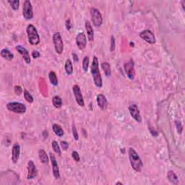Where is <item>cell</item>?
<instances>
[{"instance_id":"e0dca14e","label":"cell","mask_w":185,"mask_h":185,"mask_svg":"<svg viewBox=\"0 0 185 185\" xmlns=\"http://www.w3.org/2000/svg\"><path fill=\"white\" fill-rule=\"evenodd\" d=\"M96 101H97L98 106L101 110H105L106 109L107 106H108V102L107 99L104 94H98L96 97Z\"/></svg>"},{"instance_id":"ba28073f","label":"cell","mask_w":185,"mask_h":185,"mask_svg":"<svg viewBox=\"0 0 185 185\" xmlns=\"http://www.w3.org/2000/svg\"><path fill=\"white\" fill-rule=\"evenodd\" d=\"M124 69L128 78L133 80L135 77V70H134V62L133 60H130L129 62L125 63L124 65Z\"/></svg>"},{"instance_id":"1f68e13d","label":"cell","mask_w":185,"mask_h":185,"mask_svg":"<svg viewBox=\"0 0 185 185\" xmlns=\"http://www.w3.org/2000/svg\"><path fill=\"white\" fill-rule=\"evenodd\" d=\"M72 157L75 162H80V157L79 153L77 151H73L72 153Z\"/></svg>"},{"instance_id":"603a6c76","label":"cell","mask_w":185,"mask_h":185,"mask_svg":"<svg viewBox=\"0 0 185 185\" xmlns=\"http://www.w3.org/2000/svg\"><path fill=\"white\" fill-rule=\"evenodd\" d=\"M64 69H65V72H66V73H67V75H71L73 73L72 63V61L69 60V59H67V60H66V62H65Z\"/></svg>"},{"instance_id":"8992f818","label":"cell","mask_w":185,"mask_h":185,"mask_svg":"<svg viewBox=\"0 0 185 185\" xmlns=\"http://www.w3.org/2000/svg\"><path fill=\"white\" fill-rule=\"evenodd\" d=\"M90 18L94 26L100 27L103 24L102 14L99 10L95 7H91L90 10Z\"/></svg>"},{"instance_id":"52a82bcc","label":"cell","mask_w":185,"mask_h":185,"mask_svg":"<svg viewBox=\"0 0 185 185\" xmlns=\"http://www.w3.org/2000/svg\"><path fill=\"white\" fill-rule=\"evenodd\" d=\"M23 15L27 20H32L33 18V12L32 4L29 0H26L23 2Z\"/></svg>"},{"instance_id":"484cf974","label":"cell","mask_w":185,"mask_h":185,"mask_svg":"<svg viewBox=\"0 0 185 185\" xmlns=\"http://www.w3.org/2000/svg\"><path fill=\"white\" fill-rule=\"evenodd\" d=\"M49 79L50 83L52 85L54 86H56L58 85V78H57V75H56V72H54V71H50L49 73Z\"/></svg>"},{"instance_id":"4dcf8cb0","label":"cell","mask_w":185,"mask_h":185,"mask_svg":"<svg viewBox=\"0 0 185 185\" xmlns=\"http://www.w3.org/2000/svg\"><path fill=\"white\" fill-rule=\"evenodd\" d=\"M72 134H73V138H74L75 140H79V134L77 133V128L75 127V124L72 125Z\"/></svg>"},{"instance_id":"ab89813d","label":"cell","mask_w":185,"mask_h":185,"mask_svg":"<svg viewBox=\"0 0 185 185\" xmlns=\"http://www.w3.org/2000/svg\"><path fill=\"white\" fill-rule=\"evenodd\" d=\"M116 184H123L122 183H121V182H117V183H116Z\"/></svg>"},{"instance_id":"277c9868","label":"cell","mask_w":185,"mask_h":185,"mask_svg":"<svg viewBox=\"0 0 185 185\" xmlns=\"http://www.w3.org/2000/svg\"><path fill=\"white\" fill-rule=\"evenodd\" d=\"M52 41L54 46V49L56 54H62L64 51V43H63L62 35L60 32H55L52 36Z\"/></svg>"},{"instance_id":"6da1fadb","label":"cell","mask_w":185,"mask_h":185,"mask_svg":"<svg viewBox=\"0 0 185 185\" xmlns=\"http://www.w3.org/2000/svg\"><path fill=\"white\" fill-rule=\"evenodd\" d=\"M90 72H91L92 79L96 87L101 88L103 86L102 77L99 70V62L96 56H93L92 58V62L90 66Z\"/></svg>"},{"instance_id":"8fae6325","label":"cell","mask_w":185,"mask_h":185,"mask_svg":"<svg viewBox=\"0 0 185 185\" xmlns=\"http://www.w3.org/2000/svg\"><path fill=\"white\" fill-rule=\"evenodd\" d=\"M49 158H50V161H51V163L53 175L56 179H60V168H59V165H58L57 161H56V157H55V155H54V153H50Z\"/></svg>"},{"instance_id":"9c48e42d","label":"cell","mask_w":185,"mask_h":185,"mask_svg":"<svg viewBox=\"0 0 185 185\" xmlns=\"http://www.w3.org/2000/svg\"><path fill=\"white\" fill-rule=\"evenodd\" d=\"M139 35H140V37L141 38L142 40H144V41L147 42L148 43L154 44L155 43V42H156V39H155V35L153 34L152 31L148 30V29L142 31V32L140 33Z\"/></svg>"},{"instance_id":"ac0fdd59","label":"cell","mask_w":185,"mask_h":185,"mask_svg":"<svg viewBox=\"0 0 185 185\" xmlns=\"http://www.w3.org/2000/svg\"><path fill=\"white\" fill-rule=\"evenodd\" d=\"M85 28L86 32H87L88 41H89L90 42L93 41H94V31H93V29H92V26H91V24H90V21H88V20L85 21Z\"/></svg>"},{"instance_id":"f546056e","label":"cell","mask_w":185,"mask_h":185,"mask_svg":"<svg viewBox=\"0 0 185 185\" xmlns=\"http://www.w3.org/2000/svg\"><path fill=\"white\" fill-rule=\"evenodd\" d=\"M51 146L54 152L57 155H61V147L60 146V145L58 144V142L55 141V140H54V141L51 142Z\"/></svg>"},{"instance_id":"f1b7e54d","label":"cell","mask_w":185,"mask_h":185,"mask_svg":"<svg viewBox=\"0 0 185 185\" xmlns=\"http://www.w3.org/2000/svg\"><path fill=\"white\" fill-rule=\"evenodd\" d=\"M89 57L88 56H85L83 60V64H82V67H83V69L85 72H87L88 70V67H89Z\"/></svg>"},{"instance_id":"ffe728a7","label":"cell","mask_w":185,"mask_h":185,"mask_svg":"<svg viewBox=\"0 0 185 185\" xmlns=\"http://www.w3.org/2000/svg\"><path fill=\"white\" fill-rule=\"evenodd\" d=\"M0 54H1L2 57L7 61H11L13 60L14 58V54H12L8 49H2L1 52H0Z\"/></svg>"},{"instance_id":"7402d4cb","label":"cell","mask_w":185,"mask_h":185,"mask_svg":"<svg viewBox=\"0 0 185 185\" xmlns=\"http://www.w3.org/2000/svg\"><path fill=\"white\" fill-rule=\"evenodd\" d=\"M52 130H53L54 133L58 137H62L64 134V132L62 127L60 125H57V124H54L52 125Z\"/></svg>"},{"instance_id":"8d00e7d4","label":"cell","mask_w":185,"mask_h":185,"mask_svg":"<svg viewBox=\"0 0 185 185\" xmlns=\"http://www.w3.org/2000/svg\"><path fill=\"white\" fill-rule=\"evenodd\" d=\"M65 26H66L67 31H70L71 28H72V24H71V21L69 19L67 20L66 22H65Z\"/></svg>"},{"instance_id":"30bf717a","label":"cell","mask_w":185,"mask_h":185,"mask_svg":"<svg viewBox=\"0 0 185 185\" xmlns=\"http://www.w3.org/2000/svg\"><path fill=\"white\" fill-rule=\"evenodd\" d=\"M129 112L132 117L137 122L141 123L142 122V117L140 115V110H139L138 106L136 104H131L128 108Z\"/></svg>"},{"instance_id":"83f0119b","label":"cell","mask_w":185,"mask_h":185,"mask_svg":"<svg viewBox=\"0 0 185 185\" xmlns=\"http://www.w3.org/2000/svg\"><path fill=\"white\" fill-rule=\"evenodd\" d=\"M7 2L10 4V7L14 11H17V10H19V7H20V1L19 0H9L7 1Z\"/></svg>"},{"instance_id":"3957f363","label":"cell","mask_w":185,"mask_h":185,"mask_svg":"<svg viewBox=\"0 0 185 185\" xmlns=\"http://www.w3.org/2000/svg\"><path fill=\"white\" fill-rule=\"evenodd\" d=\"M27 36L28 42L31 45L36 46L40 43V36L35 27L32 24L28 25L26 28Z\"/></svg>"},{"instance_id":"4fadbf2b","label":"cell","mask_w":185,"mask_h":185,"mask_svg":"<svg viewBox=\"0 0 185 185\" xmlns=\"http://www.w3.org/2000/svg\"><path fill=\"white\" fill-rule=\"evenodd\" d=\"M38 174V170L36 166L35 165L34 162L30 160L28 162V174H27V179H33L36 177Z\"/></svg>"},{"instance_id":"7a4b0ae2","label":"cell","mask_w":185,"mask_h":185,"mask_svg":"<svg viewBox=\"0 0 185 185\" xmlns=\"http://www.w3.org/2000/svg\"><path fill=\"white\" fill-rule=\"evenodd\" d=\"M128 155H129L130 165L132 169L136 172L141 171L142 167H143V163L136 150L134 148H130L128 150Z\"/></svg>"},{"instance_id":"5bb4252c","label":"cell","mask_w":185,"mask_h":185,"mask_svg":"<svg viewBox=\"0 0 185 185\" xmlns=\"http://www.w3.org/2000/svg\"><path fill=\"white\" fill-rule=\"evenodd\" d=\"M75 41H76V44L79 49L83 50L85 49L86 45H87V37L83 32L77 33Z\"/></svg>"},{"instance_id":"44dd1931","label":"cell","mask_w":185,"mask_h":185,"mask_svg":"<svg viewBox=\"0 0 185 185\" xmlns=\"http://www.w3.org/2000/svg\"><path fill=\"white\" fill-rule=\"evenodd\" d=\"M167 178L171 184H178L179 179L177 176H176V174L174 173L173 171H171V170H170V171L167 172Z\"/></svg>"},{"instance_id":"74e56055","label":"cell","mask_w":185,"mask_h":185,"mask_svg":"<svg viewBox=\"0 0 185 185\" xmlns=\"http://www.w3.org/2000/svg\"><path fill=\"white\" fill-rule=\"evenodd\" d=\"M31 55H32V57L33 59H37L41 56V54L39 53V51H36V50H34V51H32V54H31Z\"/></svg>"},{"instance_id":"2e32d148","label":"cell","mask_w":185,"mask_h":185,"mask_svg":"<svg viewBox=\"0 0 185 185\" xmlns=\"http://www.w3.org/2000/svg\"><path fill=\"white\" fill-rule=\"evenodd\" d=\"M20 144L18 143V142H15L12 146V161L13 162V163H18L19 158H20Z\"/></svg>"},{"instance_id":"d4e9b609","label":"cell","mask_w":185,"mask_h":185,"mask_svg":"<svg viewBox=\"0 0 185 185\" xmlns=\"http://www.w3.org/2000/svg\"><path fill=\"white\" fill-rule=\"evenodd\" d=\"M51 103H52V104H53V106L55 107L56 109L62 108V104H63L62 98H61L60 96H54V97L52 98Z\"/></svg>"},{"instance_id":"cb8c5ba5","label":"cell","mask_w":185,"mask_h":185,"mask_svg":"<svg viewBox=\"0 0 185 185\" xmlns=\"http://www.w3.org/2000/svg\"><path fill=\"white\" fill-rule=\"evenodd\" d=\"M101 68L104 70V74L106 77H110L111 75V65L109 62H104L101 63Z\"/></svg>"},{"instance_id":"836d02e7","label":"cell","mask_w":185,"mask_h":185,"mask_svg":"<svg viewBox=\"0 0 185 185\" xmlns=\"http://www.w3.org/2000/svg\"><path fill=\"white\" fill-rule=\"evenodd\" d=\"M60 147L64 151H67L69 148V143L66 141H61L60 142Z\"/></svg>"},{"instance_id":"f35d334b","label":"cell","mask_w":185,"mask_h":185,"mask_svg":"<svg viewBox=\"0 0 185 185\" xmlns=\"http://www.w3.org/2000/svg\"><path fill=\"white\" fill-rule=\"evenodd\" d=\"M72 56H73V59H74V61H75V62H78V56H77V54L73 53V54H72Z\"/></svg>"},{"instance_id":"9a60e30c","label":"cell","mask_w":185,"mask_h":185,"mask_svg":"<svg viewBox=\"0 0 185 185\" xmlns=\"http://www.w3.org/2000/svg\"><path fill=\"white\" fill-rule=\"evenodd\" d=\"M15 49L19 54H20L21 56H23V60H24L25 62H26V64H31V58L30 54H29V52L28 50H27L24 46H21V45H17L15 46Z\"/></svg>"},{"instance_id":"7c38bea8","label":"cell","mask_w":185,"mask_h":185,"mask_svg":"<svg viewBox=\"0 0 185 185\" xmlns=\"http://www.w3.org/2000/svg\"><path fill=\"white\" fill-rule=\"evenodd\" d=\"M72 90H73V93H74L75 100H76L77 104H78L80 106H85V102H84V99H83V95H82L81 90H80V86L78 85H74L72 87Z\"/></svg>"},{"instance_id":"d590c367","label":"cell","mask_w":185,"mask_h":185,"mask_svg":"<svg viewBox=\"0 0 185 185\" xmlns=\"http://www.w3.org/2000/svg\"><path fill=\"white\" fill-rule=\"evenodd\" d=\"M175 124H176V129H177V131L179 132V134H182V130H183V127H182V123H181L180 121H176L175 122Z\"/></svg>"},{"instance_id":"d6a6232c","label":"cell","mask_w":185,"mask_h":185,"mask_svg":"<svg viewBox=\"0 0 185 185\" xmlns=\"http://www.w3.org/2000/svg\"><path fill=\"white\" fill-rule=\"evenodd\" d=\"M14 92H15L16 95L20 96V94H22L23 90V88H22V87H21V86L15 85V86H14Z\"/></svg>"},{"instance_id":"d6986e66","label":"cell","mask_w":185,"mask_h":185,"mask_svg":"<svg viewBox=\"0 0 185 185\" xmlns=\"http://www.w3.org/2000/svg\"><path fill=\"white\" fill-rule=\"evenodd\" d=\"M39 158L43 164H47L49 163V158L43 149H40L39 150Z\"/></svg>"},{"instance_id":"4316f807","label":"cell","mask_w":185,"mask_h":185,"mask_svg":"<svg viewBox=\"0 0 185 185\" xmlns=\"http://www.w3.org/2000/svg\"><path fill=\"white\" fill-rule=\"evenodd\" d=\"M23 96H24V98L26 99V101L29 104H32L34 101V98H33V96L29 92V91L25 89L23 90Z\"/></svg>"},{"instance_id":"e575fe53","label":"cell","mask_w":185,"mask_h":185,"mask_svg":"<svg viewBox=\"0 0 185 185\" xmlns=\"http://www.w3.org/2000/svg\"><path fill=\"white\" fill-rule=\"evenodd\" d=\"M116 48V43H115V39L113 37V35H111V45H110V50L111 51H113L115 50Z\"/></svg>"},{"instance_id":"5b68a950","label":"cell","mask_w":185,"mask_h":185,"mask_svg":"<svg viewBox=\"0 0 185 185\" xmlns=\"http://www.w3.org/2000/svg\"><path fill=\"white\" fill-rule=\"evenodd\" d=\"M7 109L9 111L16 113H24L26 112L27 108L24 104L20 102H9L7 104Z\"/></svg>"}]
</instances>
